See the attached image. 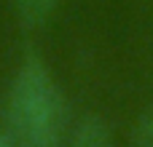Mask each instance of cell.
Segmentation results:
<instances>
[{
  "label": "cell",
  "instance_id": "cell-2",
  "mask_svg": "<svg viewBox=\"0 0 153 147\" xmlns=\"http://www.w3.org/2000/svg\"><path fill=\"white\" fill-rule=\"evenodd\" d=\"M70 147H113L110 145V131L102 123V118H86L75 129Z\"/></svg>",
  "mask_w": 153,
  "mask_h": 147
},
{
  "label": "cell",
  "instance_id": "cell-1",
  "mask_svg": "<svg viewBox=\"0 0 153 147\" xmlns=\"http://www.w3.org/2000/svg\"><path fill=\"white\" fill-rule=\"evenodd\" d=\"M65 107L59 88L38 56H27L8 96L11 134L22 147H59Z\"/></svg>",
  "mask_w": 153,
  "mask_h": 147
},
{
  "label": "cell",
  "instance_id": "cell-4",
  "mask_svg": "<svg viewBox=\"0 0 153 147\" xmlns=\"http://www.w3.org/2000/svg\"><path fill=\"white\" fill-rule=\"evenodd\" d=\"M134 147H153V110H148L140 118V126L134 134Z\"/></svg>",
  "mask_w": 153,
  "mask_h": 147
},
{
  "label": "cell",
  "instance_id": "cell-5",
  "mask_svg": "<svg viewBox=\"0 0 153 147\" xmlns=\"http://www.w3.org/2000/svg\"><path fill=\"white\" fill-rule=\"evenodd\" d=\"M0 147H22L16 142V137L11 134V131H5V129H0Z\"/></svg>",
  "mask_w": 153,
  "mask_h": 147
},
{
  "label": "cell",
  "instance_id": "cell-3",
  "mask_svg": "<svg viewBox=\"0 0 153 147\" xmlns=\"http://www.w3.org/2000/svg\"><path fill=\"white\" fill-rule=\"evenodd\" d=\"M54 3L56 0H19V11H22V19L27 24H40L48 19V13L54 11Z\"/></svg>",
  "mask_w": 153,
  "mask_h": 147
}]
</instances>
